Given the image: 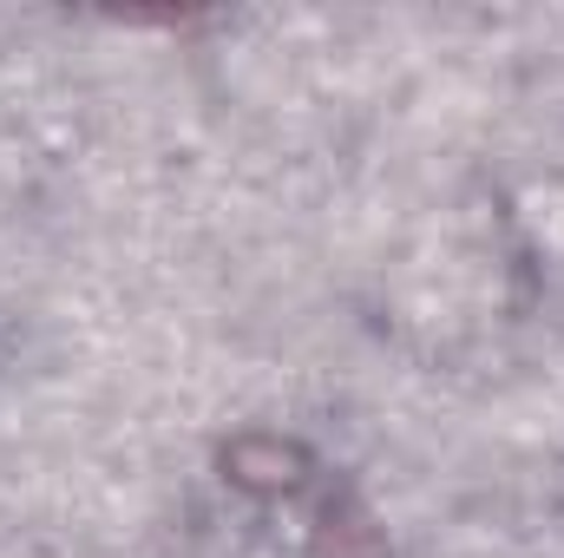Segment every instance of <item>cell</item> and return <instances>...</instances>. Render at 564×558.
Listing matches in <instances>:
<instances>
[{"mask_svg": "<svg viewBox=\"0 0 564 558\" xmlns=\"http://www.w3.org/2000/svg\"><path fill=\"white\" fill-rule=\"evenodd\" d=\"M224 466H230L237 486L282 493V486L302 480V447H289V440H276V433H250V440H237V447L224 453Z\"/></svg>", "mask_w": 564, "mask_h": 558, "instance_id": "cell-1", "label": "cell"}]
</instances>
